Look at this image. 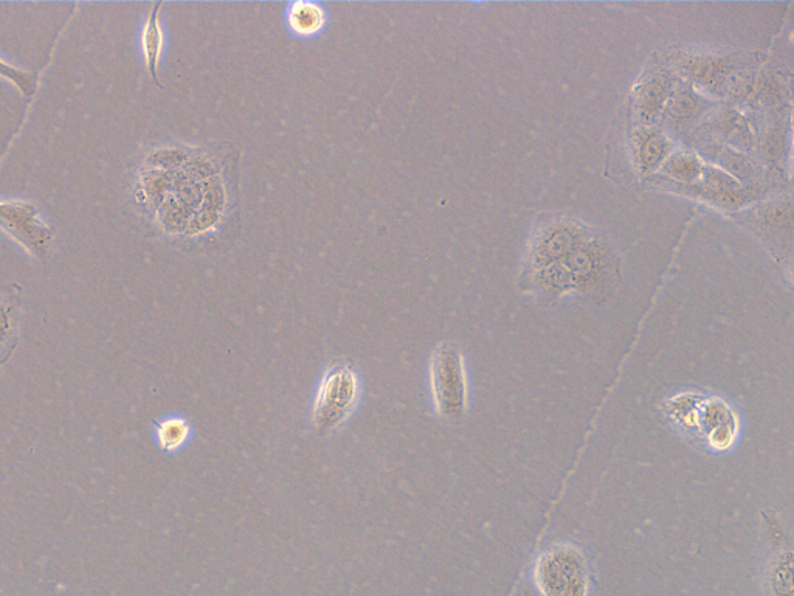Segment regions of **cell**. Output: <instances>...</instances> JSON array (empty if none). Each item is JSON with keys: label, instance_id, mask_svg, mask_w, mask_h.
I'll return each instance as SVG.
<instances>
[{"label": "cell", "instance_id": "5bb4252c", "mask_svg": "<svg viewBox=\"0 0 794 596\" xmlns=\"http://www.w3.org/2000/svg\"><path fill=\"white\" fill-rule=\"evenodd\" d=\"M0 78L14 84V87L21 92L24 97H32L38 87V75L36 73L27 72V70L19 69L13 64L7 63L4 59L0 58Z\"/></svg>", "mask_w": 794, "mask_h": 596}, {"label": "cell", "instance_id": "277c9868", "mask_svg": "<svg viewBox=\"0 0 794 596\" xmlns=\"http://www.w3.org/2000/svg\"><path fill=\"white\" fill-rule=\"evenodd\" d=\"M534 583L543 596H588L590 565L573 545H554L537 559Z\"/></svg>", "mask_w": 794, "mask_h": 596}, {"label": "cell", "instance_id": "30bf717a", "mask_svg": "<svg viewBox=\"0 0 794 596\" xmlns=\"http://www.w3.org/2000/svg\"><path fill=\"white\" fill-rule=\"evenodd\" d=\"M160 8H162V4L154 5L145 25H143L142 50L149 75L152 80L156 81L157 86L163 87L159 81V67L163 49H165V33H163L162 22H160Z\"/></svg>", "mask_w": 794, "mask_h": 596}, {"label": "cell", "instance_id": "7a4b0ae2", "mask_svg": "<svg viewBox=\"0 0 794 596\" xmlns=\"http://www.w3.org/2000/svg\"><path fill=\"white\" fill-rule=\"evenodd\" d=\"M362 396L359 370L349 362H337L323 373L312 404V426L322 435L339 429L357 409Z\"/></svg>", "mask_w": 794, "mask_h": 596}, {"label": "cell", "instance_id": "8fae6325", "mask_svg": "<svg viewBox=\"0 0 794 596\" xmlns=\"http://www.w3.org/2000/svg\"><path fill=\"white\" fill-rule=\"evenodd\" d=\"M193 432V424L185 416H165L154 426V440L160 451L176 454L190 443Z\"/></svg>", "mask_w": 794, "mask_h": 596}, {"label": "cell", "instance_id": "7c38bea8", "mask_svg": "<svg viewBox=\"0 0 794 596\" xmlns=\"http://www.w3.org/2000/svg\"><path fill=\"white\" fill-rule=\"evenodd\" d=\"M669 87V77L658 75V77L652 78L649 83H646V86L639 91V112L644 118L655 117L656 112H660L661 106H663L667 94H669Z\"/></svg>", "mask_w": 794, "mask_h": 596}, {"label": "cell", "instance_id": "3957f363", "mask_svg": "<svg viewBox=\"0 0 794 596\" xmlns=\"http://www.w3.org/2000/svg\"><path fill=\"white\" fill-rule=\"evenodd\" d=\"M433 407L442 420L461 423L469 409V384L460 347L442 342L433 351L429 367Z\"/></svg>", "mask_w": 794, "mask_h": 596}, {"label": "cell", "instance_id": "ba28073f", "mask_svg": "<svg viewBox=\"0 0 794 596\" xmlns=\"http://www.w3.org/2000/svg\"><path fill=\"white\" fill-rule=\"evenodd\" d=\"M286 22L290 32L300 38L320 35L328 24L325 7L317 2L298 0L287 5Z\"/></svg>", "mask_w": 794, "mask_h": 596}, {"label": "cell", "instance_id": "ffe728a7", "mask_svg": "<svg viewBox=\"0 0 794 596\" xmlns=\"http://www.w3.org/2000/svg\"><path fill=\"white\" fill-rule=\"evenodd\" d=\"M705 181L709 188H714V190L729 191V193L739 190L736 179L731 174L717 170V168H708L705 171Z\"/></svg>", "mask_w": 794, "mask_h": 596}, {"label": "cell", "instance_id": "5b68a950", "mask_svg": "<svg viewBox=\"0 0 794 596\" xmlns=\"http://www.w3.org/2000/svg\"><path fill=\"white\" fill-rule=\"evenodd\" d=\"M0 230L18 241L36 260L45 263L52 257L55 229L42 219L32 202L0 201Z\"/></svg>", "mask_w": 794, "mask_h": 596}, {"label": "cell", "instance_id": "ac0fdd59", "mask_svg": "<svg viewBox=\"0 0 794 596\" xmlns=\"http://www.w3.org/2000/svg\"><path fill=\"white\" fill-rule=\"evenodd\" d=\"M720 73H722V67L717 61H711V59H695L689 63V75L703 84L712 86L715 81L720 80Z\"/></svg>", "mask_w": 794, "mask_h": 596}, {"label": "cell", "instance_id": "9c48e42d", "mask_svg": "<svg viewBox=\"0 0 794 596\" xmlns=\"http://www.w3.org/2000/svg\"><path fill=\"white\" fill-rule=\"evenodd\" d=\"M582 243V233L574 227L562 226L549 230L536 250V261L542 266L556 263L567 257Z\"/></svg>", "mask_w": 794, "mask_h": 596}, {"label": "cell", "instance_id": "9a60e30c", "mask_svg": "<svg viewBox=\"0 0 794 596\" xmlns=\"http://www.w3.org/2000/svg\"><path fill=\"white\" fill-rule=\"evenodd\" d=\"M701 163L689 154H677L667 162L666 173L680 182H692L700 176Z\"/></svg>", "mask_w": 794, "mask_h": 596}, {"label": "cell", "instance_id": "d6986e66", "mask_svg": "<svg viewBox=\"0 0 794 596\" xmlns=\"http://www.w3.org/2000/svg\"><path fill=\"white\" fill-rule=\"evenodd\" d=\"M700 106V98L692 91H680L670 103V114L678 118L689 117Z\"/></svg>", "mask_w": 794, "mask_h": 596}, {"label": "cell", "instance_id": "6da1fadb", "mask_svg": "<svg viewBox=\"0 0 794 596\" xmlns=\"http://www.w3.org/2000/svg\"><path fill=\"white\" fill-rule=\"evenodd\" d=\"M667 412L686 432L697 434L715 451H726L736 443L739 418L720 398L684 393L670 399Z\"/></svg>", "mask_w": 794, "mask_h": 596}, {"label": "cell", "instance_id": "2e32d148", "mask_svg": "<svg viewBox=\"0 0 794 596\" xmlns=\"http://www.w3.org/2000/svg\"><path fill=\"white\" fill-rule=\"evenodd\" d=\"M715 125H717L723 136L731 140V142L742 143V145L750 143L751 136L748 126H746L745 120L736 112H726L722 117H719Z\"/></svg>", "mask_w": 794, "mask_h": 596}, {"label": "cell", "instance_id": "4fadbf2b", "mask_svg": "<svg viewBox=\"0 0 794 596\" xmlns=\"http://www.w3.org/2000/svg\"><path fill=\"white\" fill-rule=\"evenodd\" d=\"M667 154V142L660 132H643L638 146V162L644 173L655 170Z\"/></svg>", "mask_w": 794, "mask_h": 596}, {"label": "cell", "instance_id": "52a82bcc", "mask_svg": "<svg viewBox=\"0 0 794 596\" xmlns=\"http://www.w3.org/2000/svg\"><path fill=\"white\" fill-rule=\"evenodd\" d=\"M21 291L18 285L0 286V365L10 359L21 330Z\"/></svg>", "mask_w": 794, "mask_h": 596}, {"label": "cell", "instance_id": "8992f818", "mask_svg": "<svg viewBox=\"0 0 794 596\" xmlns=\"http://www.w3.org/2000/svg\"><path fill=\"white\" fill-rule=\"evenodd\" d=\"M594 267L596 264H594L591 253L584 249H577L562 260L546 266L542 278L549 288L580 286L593 277Z\"/></svg>", "mask_w": 794, "mask_h": 596}, {"label": "cell", "instance_id": "e0dca14e", "mask_svg": "<svg viewBox=\"0 0 794 596\" xmlns=\"http://www.w3.org/2000/svg\"><path fill=\"white\" fill-rule=\"evenodd\" d=\"M709 151H714L715 159L722 162L723 167L731 174L748 179L753 176V168L750 162L745 157L740 156L736 151H729V149L720 148V146H712Z\"/></svg>", "mask_w": 794, "mask_h": 596}]
</instances>
